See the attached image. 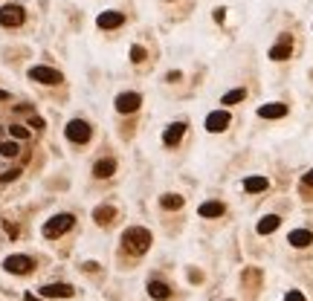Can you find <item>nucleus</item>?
I'll use <instances>...</instances> for the list:
<instances>
[{
  "mask_svg": "<svg viewBox=\"0 0 313 301\" xmlns=\"http://www.w3.org/2000/svg\"><path fill=\"white\" fill-rule=\"evenodd\" d=\"M122 243H125V249H130V252L139 255V252H145V249L151 246V232L133 226V229H128L125 235H122Z\"/></svg>",
  "mask_w": 313,
  "mask_h": 301,
  "instance_id": "f257e3e1",
  "label": "nucleus"
},
{
  "mask_svg": "<svg viewBox=\"0 0 313 301\" xmlns=\"http://www.w3.org/2000/svg\"><path fill=\"white\" fill-rule=\"evenodd\" d=\"M73 223H76V217L73 214H55V217H50L47 223H44V235L47 238H61L64 232H70L73 229Z\"/></svg>",
  "mask_w": 313,
  "mask_h": 301,
  "instance_id": "f03ea898",
  "label": "nucleus"
},
{
  "mask_svg": "<svg viewBox=\"0 0 313 301\" xmlns=\"http://www.w3.org/2000/svg\"><path fill=\"white\" fill-rule=\"evenodd\" d=\"M64 133H67V139H70V142H78V145H81V142H87V139H90V133H93V130H90V125H87L84 119H73L67 127H64Z\"/></svg>",
  "mask_w": 313,
  "mask_h": 301,
  "instance_id": "7ed1b4c3",
  "label": "nucleus"
},
{
  "mask_svg": "<svg viewBox=\"0 0 313 301\" xmlns=\"http://www.w3.org/2000/svg\"><path fill=\"white\" fill-rule=\"evenodd\" d=\"M229 122H232L229 110H212V113L206 116V130H209V133H223V130L229 127Z\"/></svg>",
  "mask_w": 313,
  "mask_h": 301,
  "instance_id": "20e7f679",
  "label": "nucleus"
},
{
  "mask_svg": "<svg viewBox=\"0 0 313 301\" xmlns=\"http://www.w3.org/2000/svg\"><path fill=\"white\" fill-rule=\"evenodd\" d=\"M24 24V9L15 3H6L0 9V26H21Z\"/></svg>",
  "mask_w": 313,
  "mask_h": 301,
  "instance_id": "39448f33",
  "label": "nucleus"
},
{
  "mask_svg": "<svg viewBox=\"0 0 313 301\" xmlns=\"http://www.w3.org/2000/svg\"><path fill=\"white\" fill-rule=\"evenodd\" d=\"M29 78L38 81V84H58V81H61V73L52 70V67H32Z\"/></svg>",
  "mask_w": 313,
  "mask_h": 301,
  "instance_id": "423d86ee",
  "label": "nucleus"
},
{
  "mask_svg": "<svg viewBox=\"0 0 313 301\" xmlns=\"http://www.w3.org/2000/svg\"><path fill=\"white\" fill-rule=\"evenodd\" d=\"M3 267H6V272L26 275V272L32 270V258H26V255H9V258L3 261Z\"/></svg>",
  "mask_w": 313,
  "mask_h": 301,
  "instance_id": "0eeeda50",
  "label": "nucleus"
},
{
  "mask_svg": "<svg viewBox=\"0 0 313 301\" xmlns=\"http://www.w3.org/2000/svg\"><path fill=\"white\" fill-rule=\"evenodd\" d=\"M139 104H142V96L139 93H122V96H116V110L119 113H133V110H139Z\"/></svg>",
  "mask_w": 313,
  "mask_h": 301,
  "instance_id": "6e6552de",
  "label": "nucleus"
},
{
  "mask_svg": "<svg viewBox=\"0 0 313 301\" xmlns=\"http://www.w3.org/2000/svg\"><path fill=\"white\" fill-rule=\"evenodd\" d=\"M290 52H293V38L290 35H282V41L276 47H270V58L273 61H287Z\"/></svg>",
  "mask_w": 313,
  "mask_h": 301,
  "instance_id": "1a4fd4ad",
  "label": "nucleus"
},
{
  "mask_svg": "<svg viewBox=\"0 0 313 301\" xmlns=\"http://www.w3.org/2000/svg\"><path fill=\"white\" fill-rule=\"evenodd\" d=\"M258 116H261V119H282V116H287V104H282V101L261 104V107H258Z\"/></svg>",
  "mask_w": 313,
  "mask_h": 301,
  "instance_id": "9d476101",
  "label": "nucleus"
},
{
  "mask_svg": "<svg viewBox=\"0 0 313 301\" xmlns=\"http://www.w3.org/2000/svg\"><path fill=\"white\" fill-rule=\"evenodd\" d=\"M41 296L44 299H70L73 287L70 284H47V287H41Z\"/></svg>",
  "mask_w": 313,
  "mask_h": 301,
  "instance_id": "9b49d317",
  "label": "nucleus"
},
{
  "mask_svg": "<svg viewBox=\"0 0 313 301\" xmlns=\"http://www.w3.org/2000/svg\"><path fill=\"white\" fill-rule=\"evenodd\" d=\"M96 24H99L102 29H116V26L125 24V15H122V12H102V15L96 18Z\"/></svg>",
  "mask_w": 313,
  "mask_h": 301,
  "instance_id": "f8f14e48",
  "label": "nucleus"
},
{
  "mask_svg": "<svg viewBox=\"0 0 313 301\" xmlns=\"http://www.w3.org/2000/svg\"><path fill=\"white\" fill-rule=\"evenodd\" d=\"M287 243L296 246V249H305V246H311L313 243V232L311 229H293V232L287 235Z\"/></svg>",
  "mask_w": 313,
  "mask_h": 301,
  "instance_id": "ddd939ff",
  "label": "nucleus"
},
{
  "mask_svg": "<svg viewBox=\"0 0 313 301\" xmlns=\"http://www.w3.org/2000/svg\"><path fill=\"white\" fill-rule=\"evenodd\" d=\"M223 211H226V206H223L220 200H209V203H200L197 214L206 217V220H212V217H223Z\"/></svg>",
  "mask_w": 313,
  "mask_h": 301,
  "instance_id": "4468645a",
  "label": "nucleus"
},
{
  "mask_svg": "<svg viewBox=\"0 0 313 301\" xmlns=\"http://www.w3.org/2000/svg\"><path fill=\"white\" fill-rule=\"evenodd\" d=\"M183 133H186V125H183V122H174V125H168V127H165L162 142H165V145H177V142L183 139Z\"/></svg>",
  "mask_w": 313,
  "mask_h": 301,
  "instance_id": "2eb2a0df",
  "label": "nucleus"
},
{
  "mask_svg": "<svg viewBox=\"0 0 313 301\" xmlns=\"http://www.w3.org/2000/svg\"><path fill=\"white\" fill-rule=\"evenodd\" d=\"M279 226H282V217H279V214H267V217H261V220H258L255 232H258V235H273Z\"/></svg>",
  "mask_w": 313,
  "mask_h": 301,
  "instance_id": "dca6fc26",
  "label": "nucleus"
},
{
  "mask_svg": "<svg viewBox=\"0 0 313 301\" xmlns=\"http://www.w3.org/2000/svg\"><path fill=\"white\" fill-rule=\"evenodd\" d=\"M267 188H270V180H267V177H247V180H244V191H250V194L267 191Z\"/></svg>",
  "mask_w": 313,
  "mask_h": 301,
  "instance_id": "f3484780",
  "label": "nucleus"
},
{
  "mask_svg": "<svg viewBox=\"0 0 313 301\" xmlns=\"http://www.w3.org/2000/svg\"><path fill=\"white\" fill-rule=\"evenodd\" d=\"M113 171H116V162H113V159H99V162H96V165H93V174H96V177H99V180H104V177H110Z\"/></svg>",
  "mask_w": 313,
  "mask_h": 301,
  "instance_id": "a211bd4d",
  "label": "nucleus"
},
{
  "mask_svg": "<svg viewBox=\"0 0 313 301\" xmlns=\"http://www.w3.org/2000/svg\"><path fill=\"white\" fill-rule=\"evenodd\" d=\"M148 296L156 301H165L171 296V290H168V284H162V281H151V284H148Z\"/></svg>",
  "mask_w": 313,
  "mask_h": 301,
  "instance_id": "6ab92c4d",
  "label": "nucleus"
},
{
  "mask_svg": "<svg viewBox=\"0 0 313 301\" xmlns=\"http://www.w3.org/2000/svg\"><path fill=\"white\" fill-rule=\"evenodd\" d=\"M183 203H186V200H183L180 194H162V197H159V206H162V209H168V211L183 209Z\"/></svg>",
  "mask_w": 313,
  "mask_h": 301,
  "instance_id": "aec40b11",
  "label": "nucleus"
},
{
  "mask_svg": "<svg viewBox=\"0 0 313 301\" xmlns=\"http://www.w3.org/2000/svg\"><path fill=\"white\" fill-rule=\"evenodd\" d=\"M247 99V90L244 87H238V90H229V93H223V99H220V104H238V101H244Z\"/></svg>",
  "mask_w": 313,
  "mask_h": 301,
  "instance_id": "412c9836",
  "label": "nucleus"
},
{
  "mask_svg": "<svg viewBox=\"0 0 313 301\" xmlns=\"http://www.w3.org/2000/svg\"><path fill=\"white\" fill-rule=\"evenodd\" d=\"M113 214H116V211L110 209V206H99V209L93 211V217L99 220V223H110V220H113Z\"/></svg>",
  "mask_w": 313,
  "mask_h": 301,
  "instance_id": "4be33fe9",
  "label": "nucleus"
},
{
  "mask_svg": "<svg viewBox=\"0 0 313 301\" xmlns=\"http://www.w3.org/2000/svg\"><path fill=\"white\" fill-rule=\"evenodd\" d=\"M18 142H0V153L3 156H18Z\"/></svg>",
  "mask_w": 313,
  "mask_h": 301,
  "instance_id": "5701e85b",
  "label": "nucleus"
},
{
  "mask_svg": "<svg viewBox=\"0 0 313 301\" xmlns=\"http://www.w3.org/2000/svg\"><path fill=\"white\" fill-rule=\"evenodd\" d=\"M9 133H12L15 139H26V136H29V130H26V127H21V125H12V127H9Z\"/></svg>",
  "mask_w": 313,
  "mask_h": 301,
  "instance_id": "b1692460",
  "label": "nucleus"
},
{
  "mask_svg": "<svg viewBox=\"0 0 313 301\" xmlns=\"http://www.w3.org/2000/svg\"><path fill=\"white\" fill-rule=\"evenodd\" d=\"M130 58L136 61V64H139V61H145V50H142L139 44H136V47H130Z\"/></svg>",
  "mask_w": 313,
  "mask_h": 301,
  "instance_id": "393cba45",
  "label": "nucleus"
},
{
  "mask_svg": "<svg viewBox=\"0 0 313 301\" xmlns=\"http://www.w3.org/2000/svg\"><path fill=\"white\" fill-rule=\"evenodd\" d=\"M18 174H21L18 168H12V171H3V174H0V182H12V180H18Z\"/></svg>",
  "mask_w": 313,
  "mask_h": 301,
  "instance_id": "a878e982",
  "label": "nucleus"
},
{
  "mask_svg": "<svg viewBox=\"0 0 313 301\" xmlns=\"http://www.w3.org/2000/svg\"><path fill=\"white\" fill-rule=\"evenodd\" d=\"M284 301H305V293H299V290H290V293L284 296Z\"/></svg>",
  "mask_w": 313,
  "mask_h": 301,
  "instance_id": "bb28decb",
  "label": "nucleus"
},
{
  "mask_svg": "<svg viewBox=\"0 0 313 301\" xmlns=\"http://www.w3.org/2000/svg\"><path fill=\"white\" fill-rule=\"evenodd\" d=\"M302 185H308V188H313V168L305 174V180H302Z\"/></svg>",
  "mask_w": 313,
  "mask_h": 301,
  "instance_id": "cd10ccee",
  "label": "nucleus"
},
{
  "mask_svg": "<svg viewBox=\"0 0 313 301\" xmlns=\"http://www.w3.org/2000/svg\"><path fill=\"white\" fill-rule=\"evenodd\" d=\"M32 127H35V130H41V127H44V119H41V116H32V122H29Z\"/></svg>",
  "mask_w": 313,
  "mask_h": 301,
  "instance_id": "c85d7f7f",
  "label": "nucleus"
},
{
  "mask_svg": "<svg viewBox=\"0 0 313 301\" xmlns=\"http://www.w3.org/2000/svg\"><path fill=\"white\" fill-rule=\"evenodd\" d=\"M223 18H226V9H215V21L223 24Z\"/></svg>",
  "mask_w": 313,
  "mask_h": 301,
  "instance_id": "c756f323",
  "label": "nucleus"
},
{
  "mask_svg": "<svg viewBox=\"0 0 313 301\" xmlns=\"http://www.w3.org/2000/svg\"><path fill=\"white\" fill-rule=\"evenodd\" d=\"M26 301H44V296L38 299V296H32V293H29V296H26Z\"/></svg>",
  "mask_w": 313,
  "mask_h": 301,
  "instance_id": "7c9ffc66",
  "label": "nucleus"
},
{
  "mask_svg": "<svg viewBox=\"0 0 313 301\" xmlns=\"http://www.w3.org/2000/svg\"><path fill=\"white\" fill-rule=\"evenodd\" d=\"M6 99H9V93H6V90H0V101H6Z\"/></svg>",
  "mask_w": 313,
  "mask_h": 301,
  "instance_id": "2f4dec72",
  "label": "nucleus"
}]
</instances>
